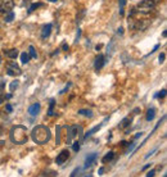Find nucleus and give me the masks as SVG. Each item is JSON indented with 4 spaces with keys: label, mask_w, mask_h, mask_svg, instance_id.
<instances>
[{
    "label": "nucleus",
    "mask_w": 167,
    "mask_h": 177,
    "mask_svg": "<svg viewBox=\"0 0 167 177\" xmlns=\"http://www.w3.org/2000/svg\"><path fill=\"white\" fill-rule=\"evenodd\" d=\"M31 139L34 140V143L44 145V144L49 143V140L51 139L50 130L46 126H44V125L36 126L31 132Z\"/></svg>",
    "instance_id": "1"
},
{
    "label": "nucleus",
    "mask_w": 167,
    "mask_h": 177,
    "mask_svg": "<svg viewBox=\"0 0 167 177\" xmlns=\"http://www.w3.org/2000/svg\"><path fill=\"white\" fill-rule=\"evenodd\" d=\"M11 140L15 145H22V144L27 143L28 135H27V128L25 126H14L11 130Z\"/></svg>",
    "instance_id": "2"
},
{
    "label": "nucleus",
    "mask_w": 167,
    "mask_h": 177,
    "mask_svg": "<svg viewBox=\"0 0 167 177\" xmlns=\"http://www.w3.org/2000/svg\"><path fill=\"white\" fill-rule=\"evenodd\" d=\"M6 75L8 76H21L22 75V69L18 67L17 63L14 62H9L8 64H6Z\"/></svg>",
    "instance_id": "3"
},
{
    "label": "nucleus",
    "mask_w": 167,
    "mask_h": 177,
    "mask_svg": "<svg viewBox=\"0 0 167 177\" xmlns=\"http://www.w3.org/2000/svg\"><path fill=\"white\" fill-rule=\"evenodd\" d=\"M81 131H82V127L81 126H77V125H75V126H71L68 128V134H67L66 143L69 144L71 141L73 140V137L77 136V134H81Z\"/></svg>",
    "instance_id": "4"
},
{
    "label": "nucleus",
    "mask_w": 167,
    "mask_h": 177,
    "mask_svg": "<svg viewBox=\"0 0 167 177\" xmlns=\"http://www.w3.org/2000/svg\"><path fill=\"white\" fill-rule=\"evenodd\" d=\"M14 8V1L13 0H3L1 4H0V12L1 13H8L12 12V9Z\"/></svg>",
    "instance_id": "5"
},
{
    "label": "nucleus",
    "mask_w": 167,
    "mask_h": 177,
    "mask_svg": "<svg viewBox=\"0 0 167 177\" xmlns=\"http://www.w3.org/2000/svg\"><path fill=\"white\" fill-rule=\"evenodd\" d=\"M68 158H69V152H68V150H62V152L58 154L55 162H57V164H63V163L66 162Z\"/></svg>",
    "instance_id": "6"
},
{
    "label": "nucleus",
    "mask_w": 167,
    "mask_h": 177,
    "mask_svg": "<svg viewBox=\"0 0 167 177\" xmlns=\"http://www.w3.org/2000/svg\"><path fill=\"white\" fill-rule=\"evenodd\" d=\"M104 64H105V58H104V55L99 54V55L95 58V63H94L95 71H100V69L103 68V66H104Z\"/></svg>",
    "instance_id": "7"
},
{
    "label": "nucleus",
    "mask_w": 167,
    "mask_h": 177,
    "mask_svg": "<svg viewBox=\"0 0 167 177\" xmlns=\"http://www.w3.org/2000/svg\"><path fill=\"white\" fill-rule=\"evenodd\" d=\"M50 34H51V24H45L43 26V28H41V38H48L50 36Z\"/></svg>",
    "instance_id": "8"
},
{
    "label": "nucleus",
    "mask_w": 167,
    "mask_h": 177,
    "mask_svg": "<svg viewBox=\"0 0 167 177\" xmlns=\"http://www.w3.org/2000/svg\"><path fill=\"white\" fill-rule=\"evenodd\" d=\"M39 111H40V104L39 103H35V104H32L30 108H28V113L32 117H35V115L39 114Z\"/></svg>",
    "instance_id": "9"
},
{
    "label": "nucleus",
    "mask_w": 167,
    "mask_h": 177,
    "mask_svg": "<svg viewBox=\"0 0 167 177\" xmlns=\"http://www.w3.org/2000/svg\"><path fill=\"white\" fill-rule=\"evenodd\" d=\"M96 157H98V154H96V153H93L91 155H89L88 158H86V160H85V168H89L90 166H93V163L95 162Z\"/></svg>",
    "instance_id": "10"
},
{
    "label": "nucleus",
    "mask_w": 167,
    "mask_h": 177,
    "mask_svg": "<svg viewBox=\"0 0 167 177\" xmlns=\"http://www.w3.org/2000/svg\"><path fill=\"white\" fill-rule=\"evenodd\" d=\"M4 54L8 58H11V59H15V58L18 57V50L17 49H9V50H5L4 51Z\"/></svg>",
    "instance_id": "11"
},
{
    "label": "nucleus",
    "mask_w": 167,
    "mask_h": 177,
    "mask_svg": "<svg viewBox=\"0 0 167 177\" xmlns=\"http://www.w3.org/2000/svg\"><path fill=\"white\" fill-rule=\"evenodd\" d=\"M131 118L130 117H126V118H123V120L121 121V123L118 125V128H126V127H128L131 125Z\"/></svg>",
    "instance_id": "12"
},
{
    "label": "nucleus",
    "mask_w": 167,
    "mask_h": 177,
    "mask_svg": "<svg viewBox=\"0 0 167 177\" xmlns=\"http://www.w3.org/2000/svg\"><path fill=\"white\" fill-rule=\"evenodd\" d=\"M104 123H105V122H103V123H100V125H98V126H95L94 128H91V130H90V131H89V132H88V134H86V135H85V139H88V137H89V136H91V135H93V134H95V132H96V131H99V130H100V128H102V126H103V125H104Z\"/></svg>",
    "instance_id": "13"
},
{
    "label": "nucleus",
    "mask_w": 167,
    "mask_h": 177,
    "mask_svg": "<svg viewBox=\"0 0 167 177\" xmlns=\"http://www.w3.org/2000/svg\"><path fill=\"white\" fill-rule=\"evenodd\" d=\"M113 158H114V152H109V153H107L104 155V158L102 159V162L103 163H108V162H111Z\"/></svg>",
    "instance_id": "14"
},
{
    "label": "nucleus",
    "mask_w": 167,
    "mask_h": 177,
    "mask_svg": "<svg viewBox=\"0 0 167 177\" xmlns=\"http://www.w3.org/2000/svg\"><path fill=\"white\" fill-rule=\"evenodd\" d=\"M154 115H156V111H154V108H150V109H148L145 120H147L148 122H149V121H152L153 118H154Z\"/></svg>",
    "instance_id": "15"
},
{
    "label": "nucleus",
    "mask_w": 167,
    "mask_h": 177,
    "mask_svg": "<svg viewBox=\"0 0 167 177\" xmlns=\"http://www.w3.org/2000/svg\"><path fill=\"white\" fill-rule=\"evenodd\" d=\"M79 114L85 115V117H93V112L90 111V109H80Z\"/></svg>",
    "instance_id": "16"
},
{
    "label": "nucleus",
    "mask_w": 167,
    "mask_h": 177,
    "mask_svg": "<svg viewBox=\"0 0 167 177\" xmlns=\"http://www.w3.org/2000/svg\"><path fill=\"white\" fill-rule=\"evenodd\" d=\"M13 19H14V13L13 12H8V13H5V18H4V21L5 22H12Z\"/></svg>",
    "instance_id": "17"
},
{
    "label": "nucleus",
    "mask_w": 167,
    "mask_h": 177,
    "mask_svg": "<svg viewBox=\"0 0 167 177\" xmlns=\"http://www.w3.org/2000/svg\"><path fill=\"white\" fill-rule=\"evenodd\" d=\"M28 60H30V55H28L26 51H25V53H22L21 54V62H22V64H26Z\"/></svg>",
    "instance_id": "18"
},
{
    "label": "nucleus",
    "mask_w": 167,
    "mask_h": 177,
    "mask_svg": "<svg viewBox=\"0 0 167 177\" xmlns=\"http://www.w3.org/2000/svg\"><path fill=\"white\" fill-rule=\"evenodd\" d=\"M54 105H55V101L50 100V107H49V111H48V115H54Z\"/></svg>",
    "instance_id": "19"
},
{
    "label": "nucleus",
    "mask_w": 167,
    "mask_h": 177,
    "mask_svg": "<svg viewBox=\"0 0 167 177\" xmlns=\"http://www.w3.org/2000/svg\"><path fill=\"white\" fill-rule=\"evenodd\" d=\"M28 50H30V57L34 58V59H36V58H37V54H36V51H35V48L32 46V45H30Z\"/></svg>",
    "instance_id": "20"
},
{
    "label": "nucleus",
    "mask_w": 167,
    "mask_h": 177,
    "mask_svg": "<svg viewBox=\"0 0 167 177\" xmlns=\"http://www.w3.org/2000/svg\"><path fill=\"white\" fill-rule=\"evenodd\" d=\"M39 6H43V3H34L31 6H30V9H28V13H31V12H34L36 8H39Z\"/></svg>",
    "instance_id": "21"
},
{
    "label": "nucleus",
    "mask_w": 167,
    "mask_h": 177,
    "mask_svg": "<svg viewBox=\"0 0 167 177\" xmlns=\"http://www.w3.org/2000/svg\"><path fill=\"white\" fill-rule=\"evenodd\" d=\"M15 87H18V81H13L11 85H9V91L13 92L15 90Z\"/></svg>",
    "instance_id": "22"
},
{
    "label": "nucleus",
    "mask_w": 167,
    "mask_h": 177,
    "mask_svg": "<svg viewBox=\"0 0 167 177\" xmlns=\"http://www.w3.org/2000/svg\"><path fill=\"white\" fill-rule=\"evenodd\" d=\"M80 148H81V144H80V141H75V143H73V145H72L73 152H79Z\"/></svg>",
    "instance_id": "23"
},
{
    "label": "nucleus",
    "mask_w": 167,
    "mask_h": 177,
    "mask_svg": "<svg viewBox=\"0 0 167 177\" xmlns=\"http://www.w3.org/2000/svg\"><path fill=\"white\" fill-rule=\"evenodd\" d=\"M126 5V0H120V14H123V8Z\"/></svg>",
    "instance_id": "24"
},
{
    "label": "nucleus",
    "mask_w": 167,
    "mask_h": 177,
    "mask_svg": "<svg viewBox=\"0 0 167 177\" xmlns=\"http://www.w3.org/2000/svg\"><path fill=\"white\" fill-rule=\"evenodd\" d=\"M165 96H166V90L163 89V90H161V92H159V94H157V95H156V98L163 99V98H165Z\"/></svg>",
    "instance_id": "25"
},
{
    "label": "nucleus",
    "mask_w": 167,
    "mask_h": 177,
    "mask_svg": "<svg viewBox=\"0 0 167 177\" xmlns=\"http://www.w3.org/2000/svg\"><path fill=\"white\" fill-rule=\"evenodd\" d=\"M165 58H166L165 53H161V55L158 57V60H159V63H163V62H165Z\"/></svg>",
    "instance_id": "26"
},
{
    "label": "nucleus",
    "mask_w": 167,
    "mask_h": 177,
    "mask_svg": "<svg viewBox=\"0 0 167 177\" xmlns=\"http://www.w3.org/2000/svg\"><path fill=\"white\" fill-rule=\"evenodd\" d=\"M62 49H63V51H68L69 50V46L67 45V43H63L62 44Z\"/></svg>",
    "instance_id": "27"
},
{
    "label": "nucleus",
    "mask_w": 167,
    "mask_h": 177,
    "mask_svg": "<svg viewBox=\"0 0 167 177\" xmlns=\"http://www.w3.org/2000/svg\"><path fill=\"white\" fill-rule=\"evenodd\" d=\"M154 175H156V169H150V171L147 173V177H150V176H154Z\"/></svg>",
    "instance_id": "28"
},
{
    "label": "nucleus",
    "mask_w": 167,
    "mask_h": 177,
    "mask_svg": "<svg viewBox=\"0 0 167 177\" xmlns=\"http://www.w3.org/2000/svg\"><path fill=\"white\" fill-rule=\"evenodd\" d=\"M79 172H80V168H76V169H75V171H73L72 173H71V176H72V177H73V176H76V175H79Z\"/></svg>",
    "instance_id": "29"
},
{
    "label": "nucleus",
    "mask_w": 167,
    "mask_h": 177,
    "mask_svg": "<svg viewBox=\"0 0 167 177\" xmlns=\"http://www.w3.org/2000/svg\"><path fill=\"white\" fill-rule=\"evenodd\" d=\"M5 109H6V111H8V112H12V111H13V107H12V105H11V104H6V107H5Z\"/></svg>",
    "instance_id": "30"
},
{
    "label": "nucleus",
    "mask_w": 167,
    "mask_h": 177,
    "mask_svg": "<svg viewBox=\"0 0 167 177\" xmlns=\"http://www.w3.org/2000/svg\"><path fill=\"white\" fill-rule=\"evenodd\" d=\"M139 113H140V109H139V108H136V109L134 111V114H139Z\"/></svg>",
    "instance_id": "31"
},
{
    "label": "nucleus",
    "mask_w": 167,
    "mask_h": 177,
    "mask_svg": "<svg viewBox=\"0 0 167 177\" xmlns=\"http://www.w3.org/2000/svg\"><path fill=\"white\" fill-rule=\"evenodd\" d=\"M103 172H104V168H100V169H99V171H98L99 175H103Z\"/></svg>",
    "instance_id": "32"
},
{
    "label": "nucleus",
    "mask_w": 167,
    "mask_h": 177,
    "mask_svg": "<svg viewBox=\"0 0 167 177\" xmlns=\"http://www.w3.org/2000/svg\"><path fill=\"white\" fill-rule=\"evenodd\" d=\"M4 99H5L4 96H0V104H1V103H3V100H4Z\"/></svg>",
    "instance_id": "33"
},
{
    "label": "nucleus",
    "mask_w": 167,
    "mask_h": 177,
    "mask_svg": "<svg viewBox=\"0 0 167 177\" xmlns=\"http://www.w3.org/2000/svg\"><path fill=\"white\" fill-rule=\"evenodd\" d=\"M122 30H123V28H121V27L118 28V34H122V32H123V31H122Z\"/></svg>",
    "instance_id": "34"
},
{
    "label": "nucleus",
    "mask_w": 167,
    "mask_h": 177,
    "mask_svg": "<svg viewBox=\"0 0 167 177\" xmlns=\"http://www.w3.org/2000/svg\"><path fill=\"white\" fill-rule=\"evenodd\" d=\"M150 1H153L154 4H157V3H159V0H150Z\"/></svg>",
    "instance_id": "35"
},
{
    "label": "nucleus",
    "mask_w": 167,
    "mask_h": 177,
    "mask_svg": "<svg viewBox=\"0 0 167 177\" xmlns=\"http://www.w3.org/2000/svg\"><path fill=\"white\" fill-rule=\"evenodd\" d=\"M149 166H150V164H147V166H144V167H143V169H147V168H149Z\"/></svg>",
    "instance_id": "36"
},
{
    "label": "nucleus",
    "mask_w": 167,
    "mask_h": 177,
    "mask_svg": "<svg viewBox=\"0 0 167 177\" xmlns=\"http://www.w3.org/2000/svg\"><path fill=\"white\" fill-rule=\"evenodd\" d=\"M48 1H51V3H55V1H58V0H48Z\"/></svg>",
    "instance_id": "37"
}]
</instances>
